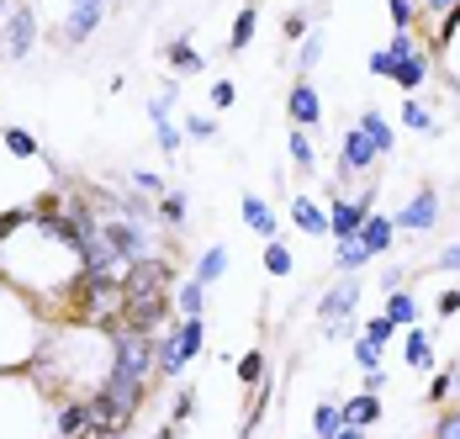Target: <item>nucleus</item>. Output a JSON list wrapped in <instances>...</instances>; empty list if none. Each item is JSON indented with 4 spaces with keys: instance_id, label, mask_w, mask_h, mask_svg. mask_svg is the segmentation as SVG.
<instances>
[{
    "instance_id": "603ef678",
    "label": "nucleus",
    "mask_w": 460,
    "mask_h": 439,
    "mask_svg": "<svg viewBox=\"0 0 460 439\" xmlns=\"http://www.w3.org/2000/svg\"><path fill=\"white\" fill-rule=\"evenodd\" d=\"M85 439H128V429H95V435H85Z\"/></svg>"
},
{
    "instance_id": "6ab92c4d",
    "label": "nucleus",
    "mask_w": 460,
    "mask_h": 439,
    "mask_svg": "<svg viewBox=\"0 0 460 439\" xmlns=\"http://www.w3.org/2000/svg\"><path fill=\"white\" fill-rule=\"evenodd\" d=\"M355 128H360V132L370 138V143H376V154H381V159H386V154L397 148V132H392V122H386V117H381L376 106H366V112H360V122H355Z\"/></svg>"
},
{
    "instance_id": "c756f323",
    "label": "nucleus",
    "mask_w": 460,
    "mask_h": 439,
    "mask_svg": "<svg viewBox=\"0 0 460 439\" xmlns=\"http://www.w3.org/2000/svg\"><path fill=\"white\" fill-rule=\"evenodd\" d=\"M318 16H323V5H318V11H286V22H280V38H286V43H302V38L313 32V22H318Z\"/></svg>"
},
{
    "instance_id": "5701e85b",
    "label": "nucleus",
    "mask_w": 460,
    "mask_h": 439,
    "mask_svg": "<svg viewBox=\"0 0 460 439\" xmlns=\"http://www.w3.org/2000/svg\"><path fill=\"white\" fill-rule=\"evenodd\" d=\"M175 312H181V318H207V286H201L196 275H190L185 286H175Z\"/></svg>"
},
{
    "instance_id": "7c9ffc66",
    "label": "nucleus",
    "mask_w": 460,
    "mask_h": 439,
    "mask_svg": "<svg viewBox=\"0 0 460 439\" xmlns=\"http://www.w3.org/2000/svg\"><path fill=\"white\" fill-rule=\"evenodd\" d=\"M238 381H243V392H254V387H265V354L260 350H249V354H238Z\"/></svg>"
},
{
    "instance_id": "58836bf2",
    "label": "nucleus",
    "mask_w": 460,
    "mask_h": 439,
    "mask_svg": "<svg viewBox=\"0 0 460 439\" xmlns=\"http://www.w3.org/2000/svg\"><path fill=\"white\" fill-rule=\"evenodd\" d=\"M381 350H386V345H376V339H366V334H355V365H360V371H376V365H381Z\"/></svg>"
},
{
    "instance_id": "39448f33",
    "label": "nucleus",
    "mask_w": 460,
    "mask_h": 439,
    "mask_svg": "<svg viewBox=\"0 0 460 439\" xmlns=\"http://www.w3.org/2000/svg\"><path fill=\"white\" fill-rule=\"evenodd\" d=\"M370 207H376V185H366L360 196H344L339 185L328 191V228H333V238H355L360 228H366Z\"/></svg>"
},
{
    "instance_id": "5fc2aeb1",
    "label": "nucleus",
    "mask_w": 460,
    "mask_h": 439,
    "mask_svg": "<svg viewBox=\"0 0 460 439\" xmlns=\"http://www.w3.org/2000/svg\"><path fill=\"white\" fill-rule=\"evenodd\" d=\"M333 439H370L366 429H344V435H333Z\"/></svg>"
},
{
    "instance_id": "8fccbe9b",
    "label": "nucleus",
    "mask_w": 460,
    "mask_h": 439,
    "mask_svg": "<svg viewBox=\"0 0 460 439\" xmlns=\"http://www.w3.org/2000/svg\"><path fill=\"white\" fill-rule=\"evenodd\" d=\"M381 387H386V371H381V365H376V371H366V376H360V392H381Z\"/></svg>"
},
{
    "instance_id": "37998d69",
    "label": "nucleus",
    "mask_w": 460,
    "mask_h": 439,
    "mask_svg": "<svg viewBox=\"0 0 460 439\" xmlns=\"http://www.w3.org/2000/svg\"><path fill=\"white\" fill-rule=\"evenodd\" d=\"M429 439H460V408H445L439 413V424H434V435Z\"/></svg>"
},
{
    "instance_id": "9b49d317",
    "label": "nucleus",
    "mask_w": 460,
    "mask_h": 439,
    "mask_svg": "<svg viewBox=\"0 0 460 439\" xmlns=\"http://www.w3.org/2000/svg\"><path fill=\"white\" fill-rule=\"evenodd\" d=\"M101 16H106V0H69V16H64V43L80 48L95 38V27H101Z\"/></svg>"
},
{
    "instance_id": "423d86ee",
    "label": "nucleus",
    "mask_w": 460,
    "mask_h": 439,
    "mask_svg": "<svg viewBox=\"0 0 460 439\" xmlns=\"http://www.w3.org/2000/svg\"><path fill=\"white\" fill-rule=\"evenodd\" d=\"M170 281H175V260L170 255H148V260L122 264V302L128 297H143V291H159Z\"/></svg>"
},
{
    "instance_id": "412c9836",
    "label": "nucleus",
    "mask_w": 460,
    "mask_h": 439,
    "mask_svg": "<svg viewBox=\"0 0 460 439\" xmlns=\"http://www.w3.org/2000/svg\"><path fill=\"white\" fill-rule=\"evenodd\" d=\"M349 424H344V402H328L323 397L318 408H313V439H333V435H344Z\"/></svg>"
},
{
    "instance_id": "49530a36",
    "label": "nucleus",
    "mask_w": 460,
    "mask_h": 439,
    "mask_svg": "<svg viewBox=\"0 0 460 439\" xmlns=\"http://www.w3.org/2000/svg\"><path fill=\"white\" fill-rule=\"evenodd\" d=\"M392 69H397V58H392L386 48H376V53H370V75H386V80H392Z\"/></svg>"
},
{
    "instance_id": "aec40b11",
    "label": "nucleus",
    "mask_w": 460,
    "mask_h": 439,
    "mask_svg": "<svg viewBox=\"0 0 460 439\" xmlns=\"http://www.w3.org/2000/svg\"><path fill=\"white\" fill-rule=\"evenodd\" d=\"M164 64H170L175 75H201V69H207L201 48H190V38H175V43H164Z\"/></svg>"
},
{
    "instance_id": "dca6fc26",
    "label": "nucleus",
    "mask_w": 460,
    "mask_h": 439,
    "mask_svg": "<svg viewBox=\"0 0 460 439\" xmlns=\"http://www.w3.org/2000/svg\"><path fill=\"white\" fill-rule=\"evenodd\" d=\"M243 228H249V233H260V238L270 244V238L280 233V222H276V207H270L265 196H243Z\"/></svg>"
},
{
    "instance_id": "f3484780",
    "label": "nucleus",
    "mask_w": 460,
    "mask_h": 439,
    "mask_svg": "<svg viewBox=\"0 0 460 439\" xmlns=\"http://www.w3.org/2000/svg\"><path fill=\"white\" fill-rule=\"evenodd\" d=\"M344 424H349V429H376V424H381V392H360V397H349V402H344Z\"/></svg>"
},
{
    "instance_id": "f03ea898",
    "label": "nucleus",
    "mask_w": 460,
    "mask_h": 439,
    "mask_svg": "<svg viewBox=\"0 0 460 439\" xmlns=\"http://www.w3.org/2000/svg\"><path fill=\"white\" fill-rule=\"evenodd\" d=\"M48 392L32 376L0 371V439H58L53 418L43 413Z\"/></svg>"
},
{
    "instance_id": "393cba45",
    "label": "nucleus",
    "mask_w": 460,
    "mask_h": 439,
    "mask_svg": "<svg viewBox=\"0 0 460 439\" xmlns=\"http://www.w3.org/2000/svg\"><path fill=\"white\" fill-rule=\"evenodd\" d=\"M254 32H260V11H254V5H243V11L233 16V32H228V53H243V48L254 43Z\"/></svg>"
},
{
    "instance_id": "4be33fe9",
    "label": "nucleus",
    "mask_w": 460,
    "mask_h": 439,
    "mask_svg": "<svg viewBox=\"0 0 460 439\" xmlns=\"http://www.w3.org/2000/svg\"><path fill=\"white\" fill-rule=\"evenodd\" d=\"M201 286H217L223 275H228V244H212L207 255H196V270H190Z\"/></svg>"
},
{
    "instance_id": "20e7f679",
    "label": "nucleus",
    "mask_w": 460,
    "mask_h": 439,
    "mask_svg": "<svg viewBox=\"0 0 460 439\" xmlns=\"http://www.w3.org/2000/svg\"><path fill=\"white\" fill-rule=\"evenodd\" d=\"M101 233H106V244L122 255V264L133 260H148V255H170L164 244H159V222H133V218H106L101 222Z\"/></svg>"
},
{
    "instance_id": "864d4df0",
    "label": "nucleus",
    "mask_w": 460,
    "mask_h": 439,
    "mask_svg": "<svg viewBox=\"0 0 460 439\" xmlns=\"http://www.w3.org/2000/svg\"><path fill=\"white\" fill-rule=\"evenodd\" d=\"M154 439H181V424H164V429H159Z\"/></svg>"
},
{
    "instance_id": "9d476101",
    "label": "nucleus",
    "mask_w": 460,
    "mask_h": 439,
    "mask_svg": "<svg viewBox=\"0 0 460 439\" xmlns=\"http://www.w3.org/2000/svg\"><path fill=\"white\" fill-rule=\"evenodd\" d=\"M360 297H366V286H360L355 275H344L339 286H328V291H323L318 318H323V323H349V318L360 312Z\"/></svg>"
},
{
    "instance_id": "79ce46f5",
    "label": "nucleus",
    "mask_w": 460,
    "mask_h": 439,
    "mask_svg": "<svg viewBox=\"0 0 460 439\" xmlns=\"http://www.w3.org/2000/svg\"><path fill=\"white\" fill-rule=\"evenodd\" d=\"M128 185H133V191H143V196H164V180L154 175V170H133V175H128Z\"/></svg>"
},
{
    "instance_id": "4c0bfd02",
    "label": "nucleus",
    "mask_w": 460,
    "mask_h": 439,
    "mask_svg": "<svg viewBox=\"0 0 460 439\" xmlns=\"http://www.w3.org/2000/svg\"><path fill=\"white\" fill-rule=\"evenodd\" d=\"M386 11H392V27L397 32H413L418 27V0H386Z\"/></svg>"
},
{
    "instance_id": "2eb2a0df",
    "label": "nucleus",
    "mask_w": 460,
    "mask_h": 439,
    "mask_svg": "<svg viewBox=\"0 0 460 439\" xmlns=\"http://www.w3.org/2000/svg\"><path fill=\"white\" fill-rule=\"evenodd\" d=\"M360 244H366L376 260H381V255H392V244H397V222L386 218V212H370L366 228H360Z\"/></svg>"
},
{
    "instance_id": "1a4fd4ad",
    "label": "nucleus",
    "mask_w": 460,
    "mask_h": 439,
    "mask_svg": "<svg viewBox=\"0 0 460 439\" xmlns=\"http://www.w3.org/2000/svg\"><path fill=\"white\" fill-rule=\"evenodd\" d=\"M286 117H291V128H318L323 122V95L307 75H296L286 90Z\"/></svg>"
},
{
    "instance_id": "a18cd8bd",
    "label": "nucleus",
    "mask_w": 460,
    "mask_h": 439,
    "mask_svg": "<svg viewBox=\"0 0 460 439\" xmlns=\"http://www.w3.org/2000/svg\"><path fill=\"white\" fill-rule=\"evenodd\" d=\"M434 270H450V275H460V238L445 249V255H434Z\"/></svg>"
},
{
    "instance_id": "b1692460",
    "label": "nucleus",
    "mask_w": 460,
    "mask_h": 439,
    "mask_svg": "<svg viewBox=\"0 0 460 439\" xmlns=\"http://www.w3.org/2000/svg\"><path fill=\"white\" fill-rule=\"evenodd\" d=\"M381 312H386L397 328H413V323H418V297L397 286V291H386V308H381Z\"/></svg>"
},
{
    "instance_id": "ddd939ff",
    "label": "nucleus",
    "mask_w": 460,
    "mask_h": 439,
    "mask_svg": "<svg viewBox=\"0 0 460 439\" xmlns=\"http://www.w3.org/2000/svg\"><path fill=\"white\" fill-rule=\"evenodd\" d=\"M429 75H434V53L423 43H418L408 58H397V69H392V80H397L402 95H418V85H429Z\"/></svg>"
},
{
    "instance_id": "c9c22d12",
    "label": "nucleus",
    "mask_w": 460,
    "mask_h": 439,
    "mask_svg": "<svg viewBox=\"0 0 460 439\" xmlns=\"http://www.w3.org/2000/svg\"><path fill=\"white\" fill-rule=\"evenodd\" d=\"M181 128H185V138H190V143H212V138H217V122H212L207 112H190Z\"/></svg>"
},
{
    "instance_id": "473e14b6",
    "label": "nucleus",
    "mask_w": 460,
    "mask_h": 439,
    "mask_svg": "<svg viewBox=\"0 0 460 439\" xmlns=\"http://www.w3.org/2000/svg\"><path fill=\"white\" fill-rule=\"evenodd\" d=\"M5 154H11V159H38L43 148H38V138L27 128H5Z\"/></svg>"
},
{
    "instance_id": "2f4dec72",
    "label": "nucleus",
    "mask_w": 460,
    "mask_h": 439,
    "mask_svg": "<svg viewBox=\"0 0 460 439\" xmlns=\"http://www.w3.org/2000/svg\"><path fill=\"white\" fill-rule=\"evenodd\" d=\"M323 43H328V38H323V27H313V32L296 43V75H313V64L323 58Z\"/></svg>"
},
{
    "instance_id": "4468645a",
    "label": "nucleus",
    "mask_w": 460,
    "mask_h": 439,
    "mask_svg": "<svg viewBox=\"0 0 460 439\" xmlns=\"http://www.w3.org/2000/svg\"><path fill=\"white\" fill-rule=\"evenodd\" d=\"M291 222L307 233V238H328L333 228H328V207L313 202V196H291Z\"/></svg>"
},
{
    "instance_id": "a878e982",
    "label": "nucleus",
    "mask_w": 460,
    "mask_h": 439,
    "mask_svg": "<svg viewBox=\"0 0 460 439\" xmlns=\"http://www.w3.org/2000/svg\"><path fill=\"white\" fill-rule=\"evenodd\" d=\"M402 354H408V365L413 371H434V345H429V334L423 328H408V339H402Z\"/></svg>"
},
{
    "instance_id": "c03bdc74",
    "label": "nucleus",
    "mask_w": 460,
    "mask_h": 439,
    "mask_svg": "<svg viewBox=\"0 0 460 439\" xmlns=\"http://www.w3.org/2000/svg\"><path fill=\"white\" fill-rule=\"evenodd\" d=\"M233 101H238V85H233V80H217V85H212V106H217V112H228Z\"/></svg>"
},
{
    "instance_id": "0eeeda50",
    "label": "nucleus",
    "mask_w": 460,
    "mask_h": 439,
    "mask_svg": "<svg viewBox=\"0 0 460 439\" xmlns=\"http://www.w3.org/2000/svg\"><path fill=\"white\" fill-rule=\"evenodd\" d=\"M376 143H370L360 128H349L344 138H339V165H333V180H355V175H370L376 170Z\"/></svg>"
},
{
    "instance_id": "e433bc0d",
    "label": "nucleus",
    "mask_w": 460,
    "mask_h": 439,
    "mask_svg": "<svg viewBox=\"0 0 460 439\" xmlns=\"http://www.w3.org/2000/svg\"><path fill=\"white\" fill-rule=\"evenodd\" d=\"M154 138H159L164 159H175V154H181V143H185V128H175V122L164 117V122H154Z\"/></svg>"
},
{
    "instance_id": "f257e3e1",
    "label": "nucleus",
    "mask_w": 460,
    "mask_h": 439,
    "mask_svg": "<svg viewBox=\"0 0 460 439\" xmlns=\"http://www.w3.org/2000/svg\"><path fill=\"white\" fill-rule=\"evenodd\" d=\"M43 308L0 275V371H22L43 350Z\"/></svg>"
},
{
    "instance_id": "6e6552de",
    "label": "nucleus",
    "mask_w": 460,
    "mask_h": 439,
    "mask_svg": "<svg viewBox=\"0 0 460 439\" xmlns=\"http://www.w3.org/2000/svg\"><path fill=\"white\" fill-rule=\"evenodd\" d=\"M392 222H397V233H434L439 228V191L434 185H418Z\"/></svg>"
},
{
    "instance_id": "a19ab883",
    "label": "nucleus",
    "mask_w": 460,
    "mask_h": 439,
    "mask_svg": "<svg viewBox=\"0 0 460 439\" xmlns=\"http://www.w3.org/2000/svg\"><path fill=\"white\" fill-rule=\"evenodd\" d=\"M190 413H196V392H190V387H181V392H175V402H170V424H190Z\"/></svg>"
},
{
    "instance_id": "cd10ccee",
    "label": "nucleus",
    "mask_w": 460,
    "mask_h": 439,
    "mask_svg": "<svg viewBox=\"0 0 460 439\" xmlns=\"http://www.w3.org/2000/svg\"><path fill=\"white\" fill-rule=\"evenodd\" d=\"M185 218H190L185 191H164V196H159V228H185Z\"/></svg>"
},
{
    "instance_id": "a211bd4d",
    "label": "nucleus",
    "mask_w": 460,
    "mask_h": 439,
    "mask_svg": "<svg viewBox=\"0 0 460 439\" xmlns=\"http://www.w3.org/2000/svg\"><path fill=\"white\" fill-rule=\"evenodd\" d=\"M333 244H339V249H333V270H339V275H360V270L376 260L366 244H360V233H355V238H333Z\"/></svg>"
},
{
    "instance_id": "ea45409f",
    "label": "nucleus",
    "mask_w": 460,
    "mask_h": 439,
    "mask_svg": "<svg viewBox=\"0 0 460 439\" xmlns=\"http://www.w3.org/2000/svg\"><path fill=\"white\" fill-rule=\"evenodd\" d=\"M360 334H366V339H376V345H392V334H397V323H392L386 312H376V318H370V323L360 328Z\"/></svg>"
},
{
    "instance_id": "f704fd0d",
    "label": "nucleus",
    "mask_w": 460,
    "mask_h": 439,
    "mask_svg": "<svg viewBox=\"0 0 460 439\" xmlns=\"http://www.w3.org/2000/svg\"><path fill=\"white\" fill-rule=\"evenodd\" d=\"M265 275H291V249H286V244H280V238H270V244H265Z\"/></svg>"
},
{
    "instance_id": "de8ad7c7",
    "label": "nucleus",
    "mask_w": 460,
    "mask_h": 439,
    "mask_svg": "<svg viewBox=\"0 0 460 439\" xmlns=\"http://www.w3.org/2000/svg\"><path fill=\"white\" fill-rule=\"evenodd\" d=\"M460 312V286H450V291H439V318H456Z\"/></svg>"
},
{
    "instance_id": "7ed1b4c3",
    "label": "nucleus",
    "mask_w": 460,
    "mask_h": 439,
    "mask_svg": "<svg viewBox=\"0 0 460 439\" xmlns=\"http://www.w3.org/2000/svg\"><path fill=\"white\" fill-rule=\"evenodd\" d=\"M207 350V318H170L159 328V350H154V381H175L196 354Z\"/></svg>"
},
{
    "instance_id": "f8f14e48",
    "label": "nucleus",
    "mask_w": 460,
    "mask_h": 439,
    "mask_svg": "<svg viewBox=\"0 0 460 439\" xmlns=\"http://www.w3.org/2000/svg\"><path fill=\"white\" fill-rule=\"evenodd\" d=\"M32 43H38V16H32V5H16L5 16V53L11 58H27Z\"/></svg>"
},
{
    "instance_id": "3c124183",
    "label": "nucleus",
    "mask_w": 460,
    "mask_h": 439,
    "mask_svg": "<svg viewBox=\"0 0 460 439\" xmlns=\"http://www.w3.org/2000/svg\"><path fill=\"white\" fill-rule=\"evenodd\" d=\"M450 5H456V0H418V11H429V16H445Z\"/></svg>"
},
{
    "instance_id": "09e8293b",
    "label": "nucleus",
    "mask_w": 460,
    "mask_h": 439,
    "mask_svg": "<svg viewBox=\"0 0 460 439\" xmlns=\"http://www.w3.org/2000/svg\"><path fill=\"white\" fill-rule=\"evenodd\" d=\"M402 281H408V270H402V264H386V270H381V286H386V291H397Z\"/></svg>"
},
{
    "instance_id": "72a5a7b5",
    "label": "nucleus",
    "mask_w": 460,
    "mask_h": 439,
    "mask_svg": "<svg viewBox=\"0 0 460 439\" xmlns=\"http://www.w3.org/2000/svg\"><path fill=\"white\" fill-rule=\"evenodd\" d=\"M456 381H460V365L434 371V381H429V402H434V408H445V402H450V392H456Z\"/></svg>"
},
{
    "instance_id": "c85d7f7f",
    "label": "nucleus",
    "mask_w": 460,
    "mask_h": 439,
    "mask_svg": "<svg viewBox=\"0 0 460 439\" xmlns=\"http://www.w3.org/2000/svg\"><path fill=\"white\" fill-rule=\"evenodd\" d=\"M402 128L408 132H423V138H434V117H429V106H423V101H418V95H408V101H402Z\"/></svg>"
},
{
    "instance_id": "bb28decb",
    "label": "nucleus",
    "mask_w": 460,
    "mask_h": 439,
    "mask_svg": "<svg viewBox=\"0 0 460 439\" xmlns=\"http://www.w3.org/2000/svg\"><path fill=\"white\" fill-rule=\"evenodd\" d=\"M286 148H291V165H296V170H307V175L318 170V154H313V138H307V128H291V132H286Z\"/></svg>"
}]
</instances>
